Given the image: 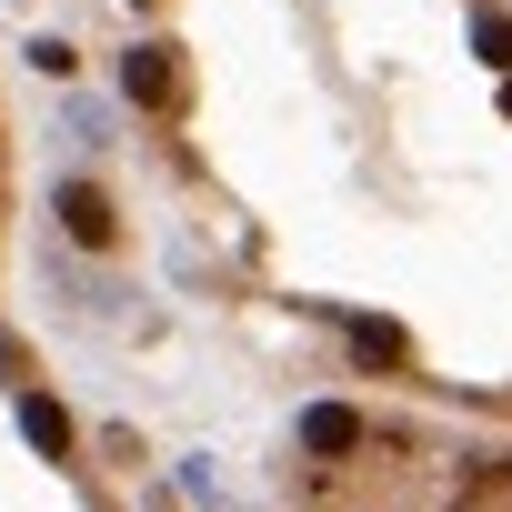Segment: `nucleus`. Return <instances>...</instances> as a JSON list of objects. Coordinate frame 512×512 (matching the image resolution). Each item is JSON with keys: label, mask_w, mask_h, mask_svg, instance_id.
<instances>
[{"label": "nucleus", "mask_w": 512, "mask_h": 512, "mask_svg": "<svg viewBox=\"0 0 512 512\" xmlns=\"http://www.w3.org/2000/svg\"><path fill=\"white\" fill-rule=\"evenodd\" d=\"M131 101H171V51H131Z\"/></svg>", "instance_id": "nucleus-3"}, {"label": "nucleus", "mask_w": 512, "mask_h": 512, "mask_svg": "<svg viewBox=\"0 0 512 512\" xmlns=\"http://www.w3.org/2000/svg\"><path fill=\"white\" fill-rule=\"evenodd\" d=\"M61 221H71V241H111V201H101L91 181H71V191H61Z\"/></svg>", "instance_id": "nucleus-1"}, {"label": "nucleus", "mask_w": 512, "mask_h": 512, "mask_svg": "<svg viewBox=\"0 0 512 512\" xmlns=\"http://www.w3.org/2000/svg\"><path fill=\"white\" fill-rule=\"evenodd\" d=\"M502 101H512V91H502Z\"/></svg>", "instance_id": "nucleus-5"}, {"label": "nucleus", "mask_w": 512, "mask_h": 512, "mask_svg": "<svg viewBox=\"0 0 512 512\" xmlns=\"http://www.w3.org/2000/svg\"><path fill=\"white\" fill-rule=\"evenodd\" d=\"M21 432H31L41 452H61V442H71V422H61V402H41V392L21 402Z\"/></svg>", "instance_id": "nucleus-4"}, {"label": "nucleus", "mask_w": 512, "mask_h": 512, "mask_svg": "<svg viewBox=\"0 0 512 512\" xmlns=\"http://www.w3.org/2000/svg\"><path fill=\"white\" fill-rule=\"evenodd\" d=\"M302 442H312V452H352V442H362V422H352L342 402H312V412H302Z\"/></svg>", "instance_id": "nucleus-2"}]
</instances>
